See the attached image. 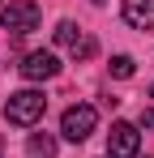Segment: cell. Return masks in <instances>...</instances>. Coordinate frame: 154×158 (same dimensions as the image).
Returning a JSON list of instances; mask_svg holds the SVG:
<instances>
[{
    "label": "cell",
    "mask_w": 154,
    "mask_h": 158,
    "mask_svg": "<svg viewBox=\"0 0 154 158\" xmlns=\"http://www.w3.org/2000/svg\"><path fill=\"white\" fill-rule=\"evenodd\" d=\"M43 111H47L43 90H17V94H9V103H4V120L17 124V128H34V124L43 120Z\"/></svg>",
    "instance_id": "1"
},
{
    "label": "cell",
    "mask_w": 154,
    "mask_h": 158,
    "mask_svg": "<svg viewBox=\"0 0 154 158\" xmlns=\"http://www.w3.org/2000/svg\"><path fill=\"white\" fill-rule=\"evenodd\" d=\"M39 4L34 0H9L4 9H0V30H9L13 39H22V34H30V30H39Z\"/></svg>",
    "instance_id": "2"
},
{
    "label": "cell",
    "mask_w": 154,
    "mask_h": 158,
    "mask_svg": "<svg viewBox=\"0 0 154 158\" xmlns=\"http://www.w3.org/2000/svg\"><path fill=\"white\" fill-rule=\"evenodd\" d=\"M94 124H99V111L90 103H77V107H69V111L60 115V137H64V141H86V137L94 132Z\"/></svg>",
    "instance_id": "3"
},
{
    "label": "cell",
    "mask_w": 154,
    "mask_h": 158,
    "mask_svg": "<svg viewBox=\"0 0 154 158\" xmlns=\"http://www.w3.org/2000/svg\"><path fill=\"white\" fill-rule=\"evenodd\" d=\"M141 154V132L128 120H116L107 132V158H137Z\"/></svg>",
    "instance_id": "4"
},
{
    "label": "cell",
    "mask_w": 154,
    "mask_h": 158,
    "mask_svg": "<svg viewBox=\"0 0 154 158\" xmlns=\"http://www.w3.org/2000/svg\"><path fill=\"white\" fill-rule=\"evenodd\" d=\"M56 43H60L64 52H73V60H90V56L99 52V43L77 26V22H60V26H56Z\"/></svg>",
    "instance_id": "5"
},
{
    "label": "cell",
    "mask_w": 154,
    "mask_h": 158,
    "mask_svg": "<svg viewBox=\"0 0 154 158\" xmlns=\"http://www.w3.org/2000/svg\"><path fill=\"white\" fill-rule=\"evenodd\" d=\"M60 73V60H56V52H30L22 60V77L26 81H51Z\"/></svg>",
    "instance_id": "6"
},
{
    "label": "cell",
    "mask_w": 154,
    "mask_h": 158,
    "mask_svg": "<svg viewBox=\"0 0 154 158\" xmlns=\"http://www.w3.org/2000/svg\"><path fill=\"white\" fill-rule=\"evenodd\" d=\"M124 22L133 30H154V0H124Z\"/></svg>",
    "instance_id": "7"
},
{
    "label": "cell",
    "mask_w": 154,
    "mask_h": 158,
    "mask_svg": "<svg viewBox=\"0 0 154 158\" xmlns=\"http://www.w3.org/2000/svg\"><path fill=\"white\" fill-rule=\"evenodd\" d=\"M26 154L30 158H56V137H51V132H30Z\"/></svg>",
    "instance_id": "8"
},
{
    "label": "cell",
    "mask_w": 154,
    "mask_h": 158,
    "mask_svg": "<svg viewBox=\"0 0 154 158\" xmlns=\"http://www.w3.org/2000/svg\"><path fill=\"white\" fill-rule=\"evenodd\" d=\"M137 73V64H133V56H111V77H133Z\"/></svg>",
    "instance_id": "9"
},
{
    "label": "cell",
    "mask_w": 154,
    "mask_h": 158,
    "mask_svg": "<svg viewBox=\"0 0 154 158\" xmlns=\"http://www.w3.org/2000/svg\"><path fill=\"white\" fill-rule=\"evenodd\" d=\"M141 128H150V132H154V107H146V111H141Z\"/></svg>",
    "instance_id": "10"
},
{
    "label": "cell",
    "mask_w": 154,
    "mask_h": 158,
    "mask_svg": "<svg viewBox=\"0 0 154 158\" xmlns=\"http://www.w3.org/2000/svg\"><path fill=\"white\" fill-rule=\"evenodd\" d=\"M94 4H107V0H94Z\"/></svg>",
    "instance_id": "11"
},
{
    "label": "cell",
    "mask_w": 154,
    "mask_h": 158,
    "mask_svg": "<svg viewBox=\"0 0 154 158\" xmlns=\"http://www.w3.org/2000/svg\"><path fill=\"white\" fill-rule=\"evenodd\" d=\"M150 98H154V85H150Z\"/></svg>",
    "instance_id": "12"
}]
</instances>
